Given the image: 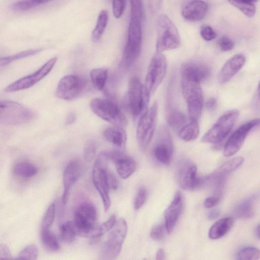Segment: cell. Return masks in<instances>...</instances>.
<instances>
[{
    "instance_id": "51",
    "label": "cell",
    "mask_w": 260,
    "mask_h": 260,
    "mask_svg": "<svg viewBox=\"0 0 260 260\" xmlns=\"http://www.w3.org/2000/svg\"><path fill=\"white\" fill-rule=\"evenodd\" d=\"M220 201V198L217 196H211L207 198L204 202V205L206 208H211L217 205Z\"/></svg>"
},
{
    "instance_id": "13",
    "label": "cell",
    "mask_w": 260,
    "mask_h": 260,
    "mask_svg": "<svg viewBox=\"0 0 260 260\" xmlns=\"http://www.w3.org/2000/svg\"><path fill=\"white\" fill-rule=\"evenodd\" d=\"M86 80L82 77L68 75L59 81L56 90V96L65 100H72L78 97L84 89Z\"/></svg>"
},
{
    "instance_id": "34",
    "label": "cell",
    "mask_w": 260,
    "mask_h": 260,
    "mask_svg": "<svg viewBox=\"0 0 260 260\" xmlns=\"http://www.w3.org/2000/svg\"><path fill=\"white\" fill-rule=\"evenodd\" d=\"M15 174L23 178H31L36 175L37 168L31 163L25 162H20L15 167Z\"/></svg>"
},
{
    "instance_id": "11",
    "label": "cell",
    "mask_w": 260,
    "mask_h": 260,
    "mask_svg": "<svg viewBox=\"0 0 260 260\" xmlns=\"http://www.w3.org/2000/svg\"><path fill=\"white\" fill-rule=\"evenodd\" d=\"M90 106L93 112L101 119L114 125L122 127L127 125L126 117L114 102L108 100L96 98L91 101Z\"/></svg>"
},
{
    "instance_id": "15",
    "label": "cell",
    "mask_w": 260,
    "mask_h": 260,
    "mask_svg": "<svg viewBox=\"0 0 260 260\" xmlns=\"http://www.w3.org/2000/svg\"><path fill=\"white\" fill-rule=\"evenodd\" d=\"M259 124V119L249 120L237 128L228 139L224 148V155L230 157L236 154L242 147L247 136Z\"/></svg>"
},
{
    "instance_id": "28",
    "label": "cell",
    "mask_w": 260,
    "mask_h": 260,
    "mask_svg": "<svg viewBox=\"0 0 260 260\" xmlns=\"http://www.w3.org/2000/svg\"><path fill=\"white\" fill-rule=\"evenodd\" d=\"M200 133L198 121L190 119L189 122L184 124L179 133V137L186 142L193 141L197 139Z\"/></svg>"
},
{
    "instance_id": "4",
    "label": "cell",
    "mask_w": 260,
    "mask_h": 260,
    "mask_svg": "<svg viewBox=\"0 0 260 260\" xmlns=\"http://www.w3.org/2000/svg\"><path fill=\"white\" fill-rule=\"evenodd\" d=\"M142 22L131 20L128 29V38L123 50L121 65L131 67L140 55L142 43Z\"/></svg>"
},
{
    "instance_id": "21",
    "label": "cell",
    "mask_w": 260,
    "mask_h": 260,
    "mask_svg": "<svg viewBox=\"0 0 260 260\" xmlns=\"http://www.w3.org/2000/svg\"><path fill=\"white\" fill-rule=\"evenodd\" d=\"M81 173V166L80 162L73 160L66 166L63 174L64 193L62 202L66 204L68 201L71 189L78 180Z\"/></svg>"
},
{
    "instance_id": "7",
    "label": "cell",
    "mask_w": 260,
    "mask_h": 260,
    "mask_svg": "<svg viewBox=\"0 0 260 260\" xmlns=\"http://www.w3.org/2000/svg\"><path fill=\"white\" fill-rule=\"evenodd\" d=\"M97 212L91 202H83L76 209L73 222L76 235L88 237L96 226Z\"/></svg>"
},
{
    "instance_id": "56",
    "label": "cell",
    "mask_w": 260,
    "mask_h": 260,
    "mask_svg": "<svg viewBox=\"0 0 260 260\" xmlns=\"http://www.w3.org/2000/svg\"><path fill=\"white\" fill-rule=\"evenodd\" d=\"M156 259L158 260L165 259V253L163 249H160L156 255Z\"/></svg>"
},
{
    "instance_id": "25",
    "label": "cell",
    "mask_w": 260,
    "mask_h": 260,
    "mask_svg": "<svg viewBox=\"0 0 260 260\" xmlns=\"http://www.w3.org/2000/svg\"><path fill=\"white\" fill-rule=\"evenodd\" d=\"M123 127L114 125L107 128L103 133L105 140L113 145L115 149L124 150L126 143V134Z\"/></svg>"
},
{
    "instance_id": "14",
    "label": "cell",
    "mask_w": 260,
    "mask_h": 260,
    "mask_svg": "<svg viewBox=\"0 0 260 260\" xmlns=\"http://www.w3.org/2000/svg\"><path fill=\"white\" fill-rule=\"evenodd\" d=\"M58 58L54 57L34 73L24 77L7 86L5 91L18 92L29 89L47 76L53 69Z\"/></svg>"
},
{
    "instance_id": "32",
    "label": "cell",
    "mask_w": 260,
    "mask_h": 260,
    "mask_svg": "<svg viewBox=\"0 0 260 260\" xmlns=\"http://www.w3.org/2000/svg\"><path fill=\"white\" fill-rule=\"evenodd\" d=\"M90 77L94 88L99 91H102L105 86L108 77V71L104 68L93 69Z\"/></svg>"
},
{
    "instance_id": "43",
    "label": "cell",
    "mask_w": 260,
    "mask_h": 260,
    "mask_svg": "<svg viewBox=\"0 0 260 260\" xmlns=\"http://www.w3.org/2000/svg\"><path fill=\"white\" fill-rule=\"evenodd\" d=\"M125 6V0H113L112 10L114 16L119 19L123 15Z\"/></svg>"
},
{
    "instance_id": "2",
    "label": "cell",
    "mask_w": 260,
    "mask_h": 260,
    "mask_svg": "<svg viewBox=\"0 0 260 260\" xmlns=\"http://www.w3.org/2000/svg\"><path fill=\"white\" fill-rule=\"evenodd\" d=\"M127 224L120 218L116 221L110 230L106 240L102 244L100 251V258L104 260L114 259L119 254L127 234Z\"/></svg>"
},
{
    "instance_id": "58",
    "label": "cell",
    "mask_w": 260,
    "mask_h": 260,
    "mask_svg": "<svg viewBox=\"0 0 260 260\" xmlns=\"http://www.w3.org/2000/svg\"><path fill=\"white\" fill-rule=\"evenodd\" d=\"M255 235L258 239L259 238V226L258 225L255 228Z\"/></svg>"
},
{
    "instance_id": "26",
    "label": "cell",
    "mask_w": 260,
    "mask_h": 260,
    "mask_svg": "<svg viewBox=\"0 0 260 260\" xmlns=\"http://www.w3.org/2000/svg\"><path fill=\"white\" fill-rule=\"evenodd\" d=\"M233 224L234 219L232 217H227L219 220L210 228L209 237L213 240L223 237L231 230Z\"/></svg>"
},
{
    "instance_id": "48",
    "label": "cell",
    "mask_w": 260,
    "mask_h": 260,
    "mask_svg": "<svg viewBox=\"0 0 260 260\" xmlns=\"http://www.w3.org/2000/svg\"><path fill=\"white\" fill-rule=\"evenodd\" d=\"M12 258V254L9 246L4 244L0 245V259Z\"/></svg>"
},
{
    "instance_id": "40",
    "label": "cell",
    "mask_w": 260,
    "mask_h": 260,
    "mask_svg": "<svg viewBox=\"0 0 260 260\" xmlns=\"http://www.w3.org/2000/svg\"><path fill=\"white\" fill-rule=\"evenodd\" d=\"M38 256V249L36 245L30 244L25 247L16 257L17 259L35 260Z\"/></svg>"
},
{
    "instance_id": "31",
    "label": "cell",
    "mask_w": 260,
    "mask_h": 260,
    "mask_svg": "<svg viewBox=\"0 0 260 260\" xmlns=\"http://www.w3.org/2000/svg\"><path fill=\"white\" fill-rule=\"evenodd\" d=\"M108 13L107 11H102L98 17L96 26L92 34V40L95 43L99 42L107 26Z\"/></svg>"
},
{
    "instance_id": "20",
    "label": "cell",
    "mask_w": 260,
    "mask_h": 260,
    "mask_svg": "<svg viewBox=\"0 0 260 260\" xmlns=\"http://www.w3.org/2000/svg\"><path fill=\"white\" fill-rule=\"evenodd\" d=\"M181 78L200 83L207 79L210 75V69L206 65L197 62H189L181 67Z\"/></svg>"
},
{
    "instance_id": "1",
    "label": "cell",
    "mask_w": 260,
    "mask_h": 260,
    "mask_svg": "<svg viewBox=\"0 0 260 260\" xmlns=\"http://www.w3.org/2000/svg\"><path fill=\"white\" fill-rule=\"evenodd\" d=\"M158 39L157 52L161 53L175 50L181 44L179 31L171 20L164 15L159 16L157 20Z\"/></svg>"
},
{
    "instance_id": "35",
    "label": "cell",
    "mask_w": 260,
    "mask_h": 260,
    "mask_svg": "<svg viewBox=\"0 0 260 260\" xmlns=\"http://www.w3.org/2000/svg\"><path fill=\"white\" fill-rule=\"evenodd\" d=\"M186 116L183 112L177 109H172L167 116V122L170 127L179 128L185 124Z\"/></svg>"
},
{
    "instance_id": "53",
    "label": "cell",
    "mask_w": 260,
    "mask_h": 260,
    "mask_svg": "<svg viewBox=\"0 0 260 260\" xmlns=\"http://www.w3.org/2000/svg\"><path fill=\"white\" fill-rule=\"evenodd\" d=\"M220 214V210L218 209H213L209 212L208 215V219L210 220H215L219 217Z\"/></svg>"
},
{
    "instance_id": "55",
    "label": "cell",
    "mask_w": 260,
    "mask_h": 260,
    "mask_svg": "<svg viewBox=\"0 0 260 260\" xmlns=\"http://www.w3.org/2000/svg\"><path fill=\"white\" fill-rule=\"evenodd\" d=\"M132 4V9H142L143 0H130Z\"/></svg>"
},
{
    "instance_id": "23",
    "label": "cell",
    "mask_w": 260,
    "mask_h": 260,
    "mask_svg": "<svg viewBox=\"0 0 260 260\" xmlns=\"http://www.w3.org/2000/svg\"><path fill=\"white\" fill-rule=\"evenodd\" d=\"M182 210V196L180 192H178L165 213V227L168 234L174 230Z\"/></svg>"
},
{
    "instance_id": "44",
    "label": "cell",
    "mask_w": 260,
    "mask_h": 260,
    "mask_svg": "<svg viewBox=\"0 0 260 260\" xmlns=\"http://www.w3.org/2000/svg\"><path fill=\"white\" fill-rule=\"evenodd\" d=\"M14 10L18 11H27L37 7L32 0H23L15 3L12 6Z\"/></svg>"
},
{
    "instance_id": "12",
    "label": "cell",
    "mask_w": 260,
    "mask_h": 260,
    "mask_svg": "<svg viewBox=\"0 0 260 260\" xmlns=\"http://www.w3.org/2000/svg\"><path fill=\"white\" fill-rule=\"evenodd\" d=\"M167 69V61L161 53L157 52L150 62L145 79L144 86L151 96L164 80Z\"/></svg>"
},
{
    "instance_id": "38",
    "label": "cell",
    "mask_w": 260,
    "mask_h": 260,
    "mask_svg": "<svg viewBox=\"0 0 260 260\" xmlns=\"http://www.w3.org/2000/svg\"><path fill=\"white\" fill-rule=\"evenodd\" d=\"M56 206L54 203L50 205L46 211L41 223V231L49 230L55 218Z\"/></svg>"
},
{
    "instance_id": "49",
    "label": "cell",
    "mask_w": 260,
    "mask_h": 260,
    "mask_svg": "<svg viewBox=\"0 0 260 260\" xmlns=\"http://www.w3.org/2000/svg\"><path fill=\"white\" fill-rule=\"evenodd\" d=\"M108 181L110 189L116 190L119 186V182L116 177L109 171L108 172Z\"/></svg>"
},
{
    "instance_id": "54",
    "label": "cell",
    "mask_w": 260,
    "mask_h": 260,
    "mask_svg": "<svg viewBox=\"0 0 260 260\" xmlns=\"http://www.w3.org/2000/svg\"><path fill=\"white\" fill-rule=\"evenodd\" d=\"M76 119V116L74 113H69L66 117L65 123L67 124H71L74 123Z\"/></svg>"
},
{
    "instance_id": "22",
    "label": "cell",
    "mask_w": 260,
    "mask_h": 260,
    "mask_svg": "<svg viewBox=\"0 0 260 260\" xmlns=\"http://www.w3.org/2000/svg\"><path fill=\"white\" fill-rule=\"evenodd\" d=\"M246 61L243 54L234 55L224 64L218 75V81L225 84L230 81L242 69Z\"/></svg>"
},
{
    "instance_id": "36",
    "label": "cell",
    "mask_w": 260,
    "mask_h": 260,
    "mask_svg": "<svg viewBox=\"0 0 260 260\" xmlns=\"http://www.w3.org/2000/svg\"><path fill=\"white\" fill-rule=\"evenodd\" d=\"M76 235L73 222H67L60 227V237L66 243H72Z\"/></svg>"
},
{
    "instance_id": "10",
    "label": "cell",
    "mask_w": 260,
    "mask_h": 260,
    "mask_svg": "<svg viewBox=\"0 0 260 260\" xmlns=\"http://www.w3.org/2000/svg\"><path fill=\"white\" fill-rule=\"evenodd\" d=\"M127 96L129 109L135 117L142 115L148 109L151 95L138 78L130 80Z\"/></svg>"
},
{
    "instance_id": "18",
    "label": "cell",
    "mask_w": 260,
    "mask_h": 260,
    "mask_svg": "<svg viewBox=\"0 0 260 260\" xmlns=\"http://www.w3.org/2000/svg\"><path fill=\"white\" fill-rule=\"evenodd\" d=\"M174 147L168 129L164 128L161 133V139L154 150L156 159L160 163L168 165L171 161Z\"/></svg>"
},
{
    "instance_id": "41",
    "label": "cell",
    "mask_w": 260,
    "mask_h": 260,
    "mask_svg": "<svg viewBox=\"0 0 260 260\" xmlns=\"http://www.w3.org/2000/svg\"><path fill=\"white\" fill-rule=\"evenodd\" d=\"M96 145L94 141H89L86 143L83 149L84 160L87 162L91 161L95 157Z\"/></svg>"
},
{
    "instance_id": "27",
    "label": "cell",
    "mask_w": 260,
    "mask_h": 260,
    "mask_svg": "<svg viewBox=\"0 0 260 260\" xmlns=\"http://www.w3.org/2000/svg\"><path fill=\"white\" fill-rule=\"evenodd\" d=\"M256 197H251L241 202L235 208L234 213L237 218L249 219L254 214V203Z\"/></svg>"
},
{
    "instance_id": "9",
    "label": "cell",
    "mask_w": 260,
    "mask_h": 260,
    "mask_svg": "<svg viewBox=\"0 0 260 260\" xmlns=\"http://www.w3.org/2000/svg\"><path fill=\"white\" fill-rule=\"evenodd\" d=\"M158 106L155 102L142 115L137 127V138L140 149L145 151L154 137L157 126Z\"/></svg>"
},
{
    "instance_id": "19",
    "label": "cell",
    "mask_w": 260,
    "mask_h": 260,
    "mask_svg": "<svg viewBox=\"0 0 260 260\" xmlns=\"http://www.w3.org/2000/svg\"><path fill=\"white\" fill-rule=\"evenodd\" d=\"M244 161L241 157L233 158L224 164L212 174L205 178V182H212L216 188L220 189L227 176L241 166Z\"/></svg>"
},
{
    "instance_id": "3",
    "label": "cell",
    "mask_w": 260,
    "mask_h": 260,
    "mask_svg": "<svg viewBox=\"0 0 260 260\" xmlns=\"http://www.w3.org/2000/svg\"><path fill=\"white\" fill-rule=\"evenodd\" d=\"M239 114V111L236 109L223 114L203 137L202 142L217 144L223 141L232 131Z\"/></svg>"
},
{
    "instance_id": "29",
    "label": "cell",
    "mask_w": 260,
    "mask_h": 260,
    "mask_svg": "<svg viewBox=\"0 0 260 260\" xmlns=\"http://www.w3.org/2000/svg\"><path fill=\"white\" fill-rule=\"evenodd\" d=\"M231 5L238 9L248 18L253 17L256 12L255 4L258 0H228Z\"/></svg>"
},
{
    "instance_id": "45",
    "label": "cell",
    "mask_w": 260,
    "mask_h": 260,
    "mask_svg": "<svg viewBox=\"0 0 260 260\" xmlns=\"http://www.w3.org/2000/svg\"><path fill=\"white\" fill-rule=\"evenodd\" d=\"M201 37L205 41H210L213 40L216 36L215 32L208 25H203L200 29Z\"/></svg>"
},
{
    "instance_id": "42",
    "label": "cell",
    "mask_w": 260,
    "mask_h": 260,
    "mask_svg": "<svg viewBox=\"0 0 260 260\" xmlns=\"http://www.w3.org/2000/svg\"><path fill=\"white\" fill-rule=\"evenodd\" d=\"M148 192L146 188L142 187L140 188L136 196L134 202V207L136 209H139L146 203L147 199Z\"/></svg>"
},
{
    "instance_id": "16",
    "label": "cell",
    "mask_w": 260,
    "mask_h": 260,
    "mask_svg": "<svg viewBox=\"0 0 260 260\" xmlns=\"http://www.w3.org/2000/svg\"><path fill=\"white\" fill-rule=\"evenodd\" d=\"M104 153L108 161L115 164L118 175L121 179L125 180L134 174L137 169V163L124 150L114 149Z\"/></svg>"
},
{
    "instance_id": "39",
    "label": "cell",
    "mask_w": 260,
    "mask_h": 260,
    "mask_svg": "<svg viewBox=\"0 0 260 260\" xmlns=\"http://www.w3.org/2000/svg\"><path fill=\"white\" fill-rule=\"evenodd\" d=\"M259 250L252 246H247L241 249L238 253L239 259L257 260L259 258Z\"/></svg>"
},
{
    "instance_id": "8",
    "label": "cell",
    "mask_w": 260,
    "mask_h": 260,
    "mask_svg": "<svg viewBox=\"0 0 260 260\" xmlns=\"http://www.w3.org/2000/svg\"><path fill=\"white\" fill-rule=\"evenodd\" d=\"M108 162L104 152L101 153L95 161L92 171L93 182L101 196L105 212L109 210L111 205L108 181Z\"/></svg>"
},
{
    "instance_id": "47",
    "label": "cell",
    "mask_w": 260,
    "mask_h": 260,
    "mask_svg": "<svg viewBox=\"0 0 260 260\" xmlns=\"http://www.w3.org/2000/svg\"><path fill=\"white\" fill-rule=\"evenodd\" d=\"M164 236V226L162 224L155 226L150 233L151 238L155 240L162 239Z\"/></svg>"
},
{
    "instance_id": "6",
    "label": "cell",
    "mask_w": 260,
    "mask_h": 260,
    "mask_svg": "<svg viewBox=\"0 0 260 260\" xmlns=\"http://www.w3.org/2000/svg\"><path fill=\"white\" fill-rule=\"evenodd\" d=\"M181 78L182 93L188 105L190 119L199 121L204 105L201 83Z\"/></svg>"
},
{
    "instance_id": "52",
    "label": "cell",
    "mask_w": 260,
    "mask_h": 260,
    "mask_svg": "<svg viewBox=\"0 0 260 260\" xmlns=\"http://www.w3.org/2000/svg\"><path fill=\"white\" fill-rule=\"evenodd\" d=\"M218 102L217 100L214 98H211L209 99L206 103V108L210 111H213L217 107Z\"/></svg>"
},
{
    "instance_id": "5",
    "label": "cell",
    "mask_w": 260,
    "mask_h": 260,
    "mask_svg": "<svg viewBox=\"0 0 260 260\" xmlns=\"http://www.w3.org/2000/svg\"><path fill=\"white\" fill-rule=\"evenodd\" d=\"M34 117L32 110L17 102L0 101V124L16 125L29 122Z\"/></svg>"
},
{
    "instance_id": "17",
    "label": "cell",
    "mask_w": 260,
    "mask_h": 260,
    "mask_svg": "<svg viewBox=\"0 0 260 260\" xmlns=\"http://www.w3.org/2000/svg\"><path fill=\"white\" fill-rule=\"evenodd\" d=\"M197 167L189 161L184 162L178 171L180 186L186 190H193L204 184L203 179L197 177Z\"/></svg>"
},
{
    "instance_id": "30",
    "label": "cell",
    "mask_w": 260,
    "mask_h": 260,
    "mask_svg": "<svg viewBox=\"0 0 260 260\" xmlns=\"http://www.w3.org/2000/svg\"><path fill=\"white\" fill-rule=\"evenodd\" d=\"M41 240L43 246L49 251L57 252L60 248L57 237L50 229L41 231Z\"/></svg>"
},
{
    "instance_id": "24",
    "label": "cell",
    "mask_w": 260,
    "mask_h": 260,
    "mask_svg": "<svg viewBox=\"0 0 260 260\" xmlns=\"http://www.w3.org/2000/svg\"><path fill=\"white\" fill-rule=\"evenodd\" d=\"M208 6L202 0H193L187 5L183 10L182 16L187 21L198 22L206 16Z\"/></svg>"
},
{
    "instance_id": "50",
    "label": "cell",
    "mask_w": 260,
    "mask_h": 260,
    "mask_svg": "<svg viewBox=\"0 0 260 260\" xmlns=\"http://www.w3.org/2000/svg\"><path fill=\"white\" fill-rule=\"evenodd\" d=\"M149 8L153 14L157 13L161 8L162 0H148Z\"/></svg>"
},
{
    "instance_id": "57",
    "label": "cell",
    "mask_w": 260,
    "mask_h": 260,
    "mask_svg": "<svg viewBox=\"0 0 260 260\" xmlns=\"http://www.w3.org/2000/svg\"><path fill=\"white\" fill-rule=\"evenodd\" d=\"M32 1L38 7L39 5L47 4L51 0H32Z\"/></svg>"
},
{
    "instance_id": "37",
    "label": "cell",
    "mask_w": 260,
    "mask_h": 260,
    "mask_svg": "<svg viewBox=\"0 0 260 260\" xmlns=\"http://www.w3.org/2000/svg\"><path fill=\"white\" fill-rule=\"evenodd\" d=\"M41 49L30 50L17 54L6 57L0 58V67L7 66L12 62L38 54Z\"/></svg>"
},
{
    "instance_id": "46",
    "label": "cell",
    "mask_w": 260,
    "mask_h": 260,
    "mask_svg": "<svg viewBox=\"0 0 260 260\" xmlns=\"http://www.w3.org/2000/svg\"><path fill=\"white\" fill-rule=\"evenodd\" d=\"M219 46L223 52H229L234 48V42L228 37H223L219 41Z\"/></svg>"
},
{
    "instance_id": "33",
    "label": "cell",
    "mask_w": 260,
    "mask_h": 260,
    "mask_svg": "<svg viewBox=\"0 0 260 260\" xmlns=\"http://www.w3.org/2000/svg\"><path fill=\"white\" fill-rule=\"evenodd\" d=\"M116 222V217L115 215H111L106 222L99 226H96L90 233L88 237H90L93 240L98 239L105 233L110 231L114 226Z\"/></svg>"
}]
</instances>
